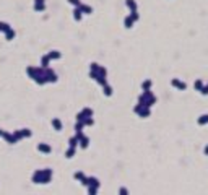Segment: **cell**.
Wrapping results in <instances>:
<instances>
[{"label":"cell","mask_w":208,"mask_h":195,"mask_svg":"<svg viewBox=\"0 0 208 195\" xmlns=\"http://www.w3.org/2000/svg\"><path fill=\"white\" fill-rule=\"evenodd\" d=\"M39 151H42V153H50V146L49 145H44V143H41V145L38 146Z\"/></svg>","instance_id":"6da1fadb"},{"label":"cell","mask_w":208,"mask_h":195,"mask_svg":"<svg viewBox=\"0 0 208 195\" xmlns=\"http://www.w3.org/2000/svg\"><path fill=\"white\" fill-rule=\"evenodd\" d=\"M5 36H7V39H8V41H11V39L15 38V31H13V29H11V28H10L8 31H5Z\"/></svg>","instance_id":"7a4b0ae2"},{"label":"cell","mask_w":208,"mask_h":195,"mask_svg":"<svg viewBox=\"0 0 208 195\" xmlns=\"http://www.w3.org/2000/svg\"><path fill=\"white\" fill-rule=\"evenodd\" d=\"M52 125H54L57 130H60V129H62V122L59 120V119H54V120H52Z\"/></svg>","instance_id":"3957f363"},{"label":"cell","mask_w":208,"mask_h":195,"mask_svg":"<svg viewBox=\"0 0 208 195\" xmlns=\"http://www.w3.org/2000/svg\"><path fill=\"white\" fill-rule=\"evenodd\" d=\"M10 29V26L7 25V23H2L0 21V31H8Z\"/></svg>","instance_id":"277c9868"},{"label":"cell","mask_w":208,"mask_h":195,"mask_svg":"<svg viewBox=\"0 0 208 195\" xmlns=\"http://www.w3.org/2000/svg\"><path fill=\"white\" fill-rule=\"evenodd\" d=\"M73 154H75V146H72V148L67 151V158H72Z\"/></svg>","instance_id":"5b68a950"},{"label":"cell","mask_w":208,"mask_h":195,"mask_svg":"<svg viewBox=\"0 0 208 195\" xmlns=\"http://www.w3.org/2000/svg\"><path fill=\"white\" fill-rule=\"evenodd\" d=\"M69 2H70V3H75V5H78V7H80V5H81V3H80V2H78V0H69Z\"/></svg>","instance_id":"8992f818"},{"label":"cell","mask_w":208,"mask_h":195,"mask_svg":"<svg viewBox=\"0 0 208 195\" xmlns=\"http://www.w3.org/2000/svg\"><path fill=\"white\" fill-rule=\"evenodd\" d=\"M2 133H3V130H0V137H2Z\"/></svg>","instance_id":"52a82bcc"}]
</instances>
